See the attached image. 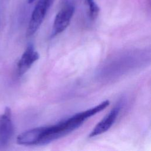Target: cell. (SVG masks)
<instances>
[{
	"instance_id": "6da1fadb",
	"label": "cell",
	"mask_w": 151,
	"mask_h": 151,
	"mask_svg": "<svg viewBox=\"0 0 151 151\" xmlns=\"http://www.w3.org/2000/svg\"><path fill=\"white\" fill-rule=\"evenodd\" d=\"M90 117L87 110L75 114L55 124L42 126L38 146L47 145L62 137L79 127Z\"/></svg>"
},
{
	"instance_id": "7a4b0ae2",
	"label": "cell",
	"mask_w": 151,
	"mask_h": 151,
	"mask_svg": "<svg viewBox=\"0 0 151 151\" xmlns=\"http://www.w3.org/2000/svg\"><path fill=\"white\" fill-rule=\"evenodd\" d=\"M51 2L52 0H38L28 23L26 33L27 37L32 35L38 29L45 18Z\"/></svg>"
},
{
	"instance_id": "3957f363",
	"label": "cell",
	"mask_w": 151,
	"mask_h": 151,
	"mask_svg": "<svg viewBox=\"0 0 151 151\" xmlns=\"http://www.w3.org/2000/svg\"><path fill=\"white\" fill-rule=\"evenodd\" d=\"M74 10V6L72 4H67L58 12L53 23L52 37L61 33L67 28L73 17Z\"/></svg>"
},
{
	"instance_id": "277c9868",
	"label": "cell",
	"mask_w": 151,
	"mask_h": 151,
	"mask_svg": "<svg viewBox=\"0 0 151 151\" xmlns=\"http://www.w3.org/2000/svg\"><path fill=\"white\" fill-rule=\"evenodd\" d=\"M14 132V124L11 119L10 108L6 107L4 113L0 115V146L8 144Z\"/></svg>"
},
{
	"instance_id": "5b68a950",
	"label": "cell",
	"mask_w": 151,
	"mask_h": 151,
	"mask_svg": "<svg viewBox=\"0 0 151 151\" xmlns=\"http://www.w3.org/2000/svg\"><path fill=\"white\" fill-rule=\"evenodd\" d=\"M40 54L34 49L32 44H29L26 48L17 64V73L22 76L32 66V65L39 59Z\"/></svg>"
},
{
	"instance_id": "8992f818",
	"label": "cell",
	"mask_w": 151,
	"mask_h": 151,
	"mask_svg": "<svg viewBox=\"0 0 151 151\" xmlns=\"http://www.w3.org/2000/svg\"><path fill=\"white\" fill-rule=\"evenodd\" d=\"M120 109V107L119 106L114 107L100 122L96 124L89 134L88 137H95L107 132L116 121L119 115Z\"/></svg>"
},
{
	"instance_id": "52a82bcc",
	"label": "cell",
	"mask_w": 151,
	"mask_h": 151,
	"mask_svg": "<svg viewBox=\"0 0 151 151\" xmlns=\"http://www.w3.org/2000/svg\"><path fill=\"white\" fill-rule=\"evenodd\" d=\"M88 7L89 16L91 19H94L97 17L99 12V7L94 0H86Z\"/></svg>"
},
{
	"instance_id": "ba28073f",
	"label": "cell",
	"mask_w": 151,
	"mask_h": 151,
	"mask_svg": "<svg viewBox=\"0 0 151 151\" xmlns=\"http://www.w3.org/2000/svg\"><path fill=\"white\" fill-rule=\"evenodd\" d=\"M34 1H35V0H28V3L31 4V3H32Z\"/></svg>"
}]
</instances>
